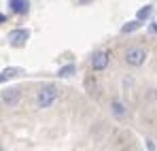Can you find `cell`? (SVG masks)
<instances>
[{"mask_svg":"<svg viewBox=\"0 0 157 151\" xmlns=\"http://www.w3.org/2000/svg\"><path fill=\"white\" fill-rule=\"evenodd\" d=\"M55 100H57V87L55 85H43L38 92H36V98H34V106L36 109H51L53 104H55Z\"/></svg>","mask_w":157,"mask_h":151,"instance_id":"obj_1","label":"cell"},{"mask_svg":"<svg viewBox=\"0 0 157 151\" xmlns=\"http://www.w3.org/2000/svg\"><path fill=\"white\" fill-rule=\"evenodd\" d=\"M147 55H149V53H147L144 47H138V45H136V47H130V49L123 53V60H125V64L132 66V68H140V66L147 62Z\"/></svg>","mask_w":157,"mask_h":151,"instance_id":"obj_2","label":"cell"},{"mask_svg":"<svg viewBox=\"0 0 157 151\" xmlns=\"http://www.w3.org/2000/svg\"><path fill=\"white\" fill-rule=\"evenodd\" d=\"M21 102V89L19 87H9L0 94V104L4 109H15Z\"/></svg>","mask_w":157,"mask_h":151,"instance_id":"obj_3","label":"cell"},{"mask_svg":"<svg viewBox=\"0 0 157 151\" xmlns=\"http://www.w3.org/2000/svg\"><path fill=\"white\" fill-rule=\"evenodd\" d=\"M108 109H110V115H113L117 121H123V119H128V115H130L128 104L121 100V98H113L110 104H108Z\"/></svg>","mask_w":157,"mask_h":151,"instance_id":"obj_4","label":"cell"},{"mask_svg":"<svg viewBox=\"0 0 157 151\" xmlns=\"http://www.w3.org/2000/svg\"><path fill=\"white\" fill-rule=\"evenodd\" d=\"M6 38H9V45H11V47H21V45H26V41L30 38V30H28V28L11 30Z\"/></svg>","mask_w":157,"mask_h":151,"instance_id":"obj_5","label":"cell"},{"mask_svg":"<svg viewBox=\"0 0 157 151\" xmlns=\"http://www.w3.org/2000/svg\"><path fill=\"white\" fill-rule=\"evenodd\" d=\"M108 62H110V58H108L106 51H96V53L91 55V68H94L96 73L106 70V68H108Z\"/></svg>","mask_w":157,"mask_h":151,"instance_id":"obj_6","label":"cell"},{"mask_svg":"<svg viewBox=\"0 0 157 151\" xmlns=\"http://www.w3.org/2000/svg\"><path fill=\"white\" fill-rule=\"evenodd\" d=\"M11 11L17 13V15H26L30 11V0H11Z\"/></svg>","mask_w":157,"mask_h":151,"instance_id":"obj_7","label":"cell"},{"mask_svg":"<svg viewBox=\"0 0 157 151\" xmlns=\"http://www.w3.org/2000/svg\"><path fill=\"white\" fill-rule=\"evenodd\" d=\"M151 13H153V4H144V6H140L136 11V19L138 22H147L151 17Z\"/></svg>","mask_w":157,"mask_h":151,"instance_id":"obj_8","label":"cell"},{"mask_svg":"<svg viewBox=\"0 0 157 151\" xmlns=\"http://www.w3.org/2000/svg\"><path fill=\"white\" fill-rule=\"evenodd\" d=\"M140 26H142V22H138V19H130V22H125V24L121 26V34H132V32H136Z\"/></svg>","mask_w":157,"mask_h":151,"instance_id":"obj_9","label":"cell"},{"mask_svg":"<svg viewBox=\"0 0 157 151\" xmlns=\"http://www.w3.org/2000/svg\"><path fill=\"white\" fill-rule=\"evenodd\" d=\"M77 75V66L70 62V64H66V66H62L59 70H57V77H72Z\"/></svg>","mask_w":157,"mask_h":151,"instance_id":"obj_10","label":"cell"},{"mask_svg":"<svg viewBox=\"0 0 157 151\" xmlns=\"http://www.w3.org/2000/svg\"><path fill=\"white\" fill-rule=\"evenodd\" d=\"M24 70L21 68H15V66H9V68H4L2 70V75L6 77V79H13V77H17V75H21Z\"/></svg>","mask_w":157,"mask_h":151,"instance_id":"obj_11","label":"cell"},{"mask_svg":"<svg viewBox=\"0 0 157 151\" xmlns=\"http://www.w3.org/2000/svg\"><path fill=\"white\" fill-rule=\"evenodd\" d=\"M147 149H149V151H157V145H155L153 138H147Z\"/></svg>","mask_w":157,"mask_h":151,"instance_id":"obj_12","label":"cell"},{"mask_svg":"<svg viewBox=\"0 0 157 151\" xmlns=\"http://www.w3.org/2000/svg\"><path fill=\"white\" fill-rule=\"evenodd\" d=\"M147 98H149V100H157V89H149Z\"/></svg>","mask_w":157,"mask_h":151,"instance_id":"obj_13","label":"cell"},{"mask_svg":"<svg viewBox=\"0 0 157 151\" xmlns=\"http://www.w3.org/2000/svg\"><path fill=\"white\" fill-rule=\"evenodd\" d=\"M149 32H151V34H157V22H151V24H149Z\"/></svg>","mask_w":157,"mask_h":151,"instance_id":"obj_14","label":"cell"},{"mask_svg":"<svg viewBox=\"0 0 157 151\" xmlns=\"http://www.w3.org/2000/svg\"><path fill=\"white\" fill-rule=\"evenodd\" d=\"M4 22H6V15H4V13H0V24H4Z\"/></svg>","mask_w":157,"mask_h":151,"instance_id":"obj_15","label":"cell"},{"mask_svg":"<svg viewBox=\"0 0 157 151\" xmlns=\"http://www.w3.org/2000/svg\"><path fill=\"white\" fill-rule=\"evenodd\" d=\"M4 81H6V77H4L2 73H0V83H4Z\"/></svg>","mask_w":157,"mask_h":151,"instance_id":"obj_16","label":"cell"},{"mask_svg":"<svg viewBox=\"0 0 157 151\" xmlns=\"http://www.w3.org/2000/svg\"><path fill=\"white\" fill-rule=\"evenodd\" d=\"M121 151H136L134 147H125V149H121Z\"/></svg>","mask_w":157,"mask_h":151,"instance_id":"obj_17","label":"cell"},{"mask_svg":"<svg viewBox=\"0 0 157 151\" xmlns=\"http://www.w3.org/2000/svg\"><path fill=\"white\" fill-rule=\"evenodd\" d=\"M0 151H6V149H4V147H2V145H0Z\"/></svg>","mask_w":157,"mask_h":151,"instance_id":"obj_18","label":"cell"}]
</instances>
